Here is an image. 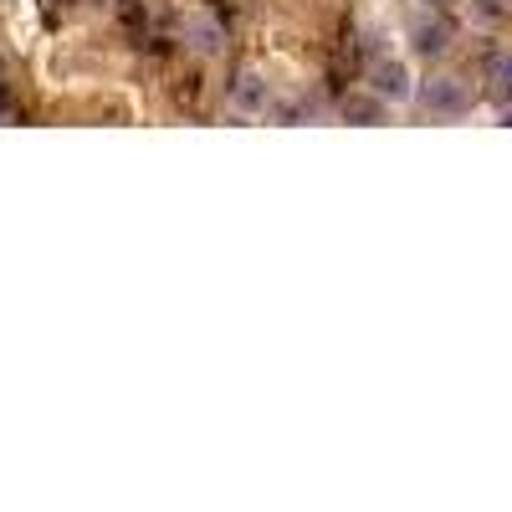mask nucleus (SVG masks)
<instances>
[{
  "label": "nucleus",
  "mask_w": 512,
  "mask_h": 512,
  "mask_svg": "<svg viewBox=\"0 0 512 512\" xmlns=\"http://www.w3.org/2000/svg\"><path fill=\"white\" fill-rule=\"evenodd\" d=\"M369 77H374V93H379V98H405V93H410V77H405L400 62H379Z\"/></svg>",
  "instance_id": "nucleus-1"
},
{
  "label": "nucleus",
  "mask_w": 512,
  "mask_h": 512,
  "mask_svg": "<svg viewBox=\"0 0 512 512\" xmlns=\"http://www.w3.org/2000/svg\"><path fill=\"white\" fill-rule=\"evenodd\" d=\"M425 103H431L436 113H461L466 108V93L451 88V82H431V88H425Z\"/></svg>",
  "instance_id": "nucleus-2"
},
{
  "label": "nucleus",
  "mask_w": 512,
  "mask_h": 512,
  "mask_svg": "<svg viewBox=\"0 0 512 512\" xmlns=\"http://www.w3.org/2000/svg\"><path fill=\"white\" fill-rule=\"evenodd\" d=\"M231 98H241V108H262L267 103V88H262V77H241V88H231Z\"/></svg>",
  "instance_id": "nucleus-3"
},
{
  "label": "nucleus",
  "mask_w": 512,
  "mask_h": 512,
  "mask_svg": "<svg viewBox=\"0 0 512 512\" xmlns=\"http://www.w3.org/2000/svg\"><path fill=\"white\" fill-rule=\"evenodd\" d=\"M441 47H446V26H425V31H420V52L436 57Z\"/></svg>",
  "instance_id": "nucleus-4"
},
{
  "label": "nucleus",
  "mask_w": 512,
  "mask_h": 512,
  "mask_svg": "<svg viewBox=\"0 0 512 512\" xmlns=\"http://www.w3.org/2000/svg\"><path fill=\"white\" fill-rule=\"evenodd\" d=\"M0 113H6V93H0Z\"/></svg>",
  "instance_id": "nucleus-5"
},
{
  "label": "nucleus",
  "mask_w": 512,
  "mask_h": 512,
  "mask_svg": "<svg viewBox=\"0 0 512 512\" xmlns=\"http://www.w3.org/2000/svg\"><path fill=\"white\" fill-rule=\"evenodd\" d=\"M507 88H512V67H507Z\"/></svg>",
  "instance_id": "nucleus-6"
}]
</instances>
